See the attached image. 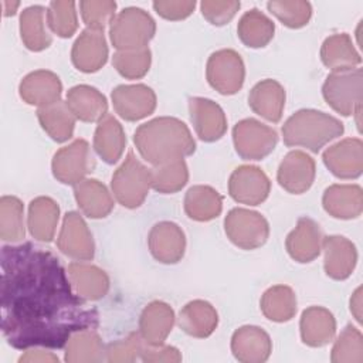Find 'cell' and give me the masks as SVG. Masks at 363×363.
<instances>
[{"label": "cell", "instance_id": "obj_1", "mask_svg": "<svg viewBox=\"0 0 363 363\" xmlns=\"http://www.w3.org/2000/svg\"><path fill=\"white\" fill-rule=\"evenodd\" d=\"M1 333L16 349H62L72 333L96 329L98 311L72 288L60 259L31 242L1 247Z\"/></svg>", "mask_w": 363, "mask_h": 363}, {"label": "cell", "instance_id": "obj_2", "mask_svg": "<svg viewBox=\"0 0 363 363\" xmlns=\"http://www.w3.org/2000/svg\"><path fill=\"white\" fill-rule=\"evenodd\" d=\"M140 156L153 166L190 156L196 142L187 125L173 116H159L142 123L133 136Z\"/></svg>", "mask_w": 363, "mask_h": 363}, {"label": "cell", "instance_id": "obj_3", "mask_svg": "<svg viewBox=\"0 0 363 363\" xmlns=\"http://www.w3.org/2000/svg\"><path fill=\"white\" fill-rule=\"evenodd\" d=\"M343 132L345 126L337 118L316 109H299L282 125V138L286 146H301L313 153Z\"/></svg>", "mask_w": 363, "mask_h": 363}, {"label": "cell", "instance_id": "obj_4", "mask_svg": "<svg viewBox=\"0 0 363 363\" xmlns=\"http://www.w3.org/2000/svg\"><path fill=\"white\" fill-rule=\"evenodd\" d=\"M156 33L153 17L139 7H126L119 11L109 26V37L118 51L147 47Z\"/></svg>", "mask_w": 363, "mask_h": 363}, {"label": "cell", "instance_id": "obj_5", "mask_svg": "<svg viewBox=\"0 0 363 363\" xmlns=\"http://www.w3.org/2000/svg\"><path fill=\"white\" fill-rule=\"evenodd\" d=\"M112 193L118 203L126 208H138L143 204L152 187V172L142 164L132 150L123 163L115 170L111 182Z\"/></svg>", "mask_w": 363, "mask_h": 363}, {"label": "cell", "instance_id": "obj_6", "mask_svg": "<svg viewBox=\"0 0 363 363\" xmlns=\"http://www.w3.org/2000/svg\"><path fill=\"white\" fill-rule=\"evenodd\" d=\"M363 71L352 68L330 72L322 86L326 104L343 116L354 115L362 111L363 99Z\"/></svg>", "mask_w": 363, "mask_h": 363}, {"label": "cell", "instance_id": "obj_7", "mask_svg": "<svg viewBox=\"0 0 363 363\" xmlns=\"http://www.w3.org/2000/svg\"><path fill=\"white\" fill-rule=\"evenodd\" d=\"M224 230L228 240L242 250H255L262 247L269 237V224L267 218L252 210L235 207L224 218Z\"/></svg>", "mask_w": 363, "mask_h": 363}, {"label": "cell", "instance_id": "obj_8", "mask_svg": "<svg viewBox=\"0 0 363 363\" xmlns=\"http://www.w3.org/2000/svg\"><path fill=\"white\" fill-rule=\"evenodd\" d=\"M233 142L235 152L244 160H262L278 143V133L262 122L247 118L233 128Z\"/></svg>", "mask_w": 363, "mask_h": 363}, {"label": "cell", "instance_id": "obj_9", "mask_svg": "<svg viewBox=\"0 0 363 363\" xmlns=\"http://www.w3.org/2000/svg\"><path fill=\"white\" fill-rule=\"evenodd\" d=\"M206 77L208 84L221 95H234L244 84V61L241 55L231 48L218 50L207 60Z\"/></svg>", "mask_w": 363, "mask_h": 363}, {"label": "cell", "instance_id": "obj_10", "mask_svg": "<svg viewBox=\"0 0 363 363\" xmlns=\"http://www.w3.org/2000/svg\"><path fill=\"white\" fill-rule=\"evenodd\" d=\"M95 167V157L85 139H75L55 152L51 169L54 177L62 184H77Z\"/></svg>", "mask_w": 363, "mask_h": 363}, {"label": "cell", "instance_id": "obj_11", "mask_svg": "<svg viewBox=\"0 0 363 363\" xmlns=\"http://www.w3.org/2000/svg\"><path fill=\"white\" fill-rule=\"evenodd\" d=\"M57 247L64 255L77 261H89L94 258V238L79 213L68 211L64 216Z\"/></svg>", "mask_w": 363, "mask_h": 363}, {"label": "cell", "instance_id": "obj_12", "mask_svg": "<svg viewBox=\"0 0 363 363\" xmlns=\"http://www.w3.org/2000/svg\"><path fill=\"white\" fill-rule=\"evenodd\" d=\"M271 182L258 166H238L230 176L228 194L237 203L258 206L267 200Z\"/></svg>", "mask_w": 363, "mask_h": 363}, {"label": "cell", "instance_id": "obj_13", "mask_svg": "<svg viewBox=\"0 0 363 363\" xmlns=\"http://www.w3.org/2000/svg\"><path fill=\"white\" fill-rule=\"evenodd\" d=\"M115 112L125 121H140L156 109V94L145 84L118 85L112 94Z\"/></svg>", "mask_w": 363, "mask_h": 363}, {"label": "cell", "instance_id": "obj_14", "mask_svg": "<svg viewBox=\"0 0 363 363\" xmlns=\"http://www.w3.org/2000/svg\"><path fill=\"white\" fill-rule=\"evenodd\" d=\"M322 159L337 179H357L363 172V142L359 138H346L329 146Z\"/></svg>", "mask_w": 363, "mask_h": 363}, {"label": "cell", "instance_id": "obj_15", "mask_svg": "<svg viewBox=\"0 0 363 363\" xmlns=\"http://www.w3.org/2000/svg\"><path fill=\"white\" fill-rule=\"evenodd\" d=\"M316 176L315 160L302 150H291L279 163L277 180L291 194H302L311 189Z\"/></svg>", "mask_w": 363, "mask_h": 363}, {"label": "cell", "instance_id": "obj_16", "mask_svg": "<svg viewBox=\"0 0 363 363\" xmlns=\"http://www.w3.org/2000/svg\"><path fill=\"white\" fill-rule=\"evenodd\" d=\"M190 121L203 142H216L227 132V118L218 104L211 99L189 98Z\"/></svg>", "mask_w": 363, "mask_h": 363}, {"label": "cell", "instance_id": "obj_17", "mask_svg": "<svg viewBox=\"0 0 363 363\" xmlns=\"http://www.w3.org/2000/svg\"><path fill=\"white\" fill-rule=\"evenodd\" d=\"M147 245L156 261L162 264H176L184 255L186 235L176 223L160 221L150 228Z\"/></svg>", "mask_w": 363, "mask_h": 363}, {"label": "cell", "instance_id": "obj_18", "mask_svg": "<svg viewBox=\"0 0 363 363\" xmlns=\"http://www.w3.org/2000/svg\"><path fill=\"white\" fill-rule=\"evenodd\" d=\"M71 60L81 72H96L108 61V44L102 30L85 28L81 31L71 50Z\"/></svg>", "mask_w": 363, "mask_h": 363}, {"label": "cell", "instance_id": "obj_19", "mask_svg": "<svg viewBox=\"0 0 363 363\" xmlns=\"http://www.w3.org/2000/svg\"><path fill=\"white\" fill-rule=\"evenodd\" d=\"M61 92L62 84L58 75L48 69H37L27 74L18 85L21 99L38 108L61 101Z\"/></svg>", "mask_w": 363, "mask_h": 363}, {"label": "cell", "instance_id": "obj_20", "mask_svg": "<svg viewBox=\"0 0 363 363\" xmlns=\"http://www.w3.org/2000/svg\"><path fill=\"white\" fill-rule=\"evenodd\" d=\"M322 238L319 224L309 217H301L296 227L286 235L285 248L296 262H312L322 251Z\"/></svg>", "mask_w": 363, "mask_h": 363}, {"label": "cell", "instance_id": "obj_21", "mask_svg": "<svg viewBox=\"0 0 363 363\" xmlns=\"http://www.w3.org/2000/svg\"><path fill=\"white\" fill-rule=\"evenodd\" d=\"M322 250L323 268L329 278L343 281L352 275L357 262V251L350 240L343 235H328L322 238Z\"/></svg>", "mask_w": 363, "mask_h": 363}, {"label": "cell", "instance_id": "obj_22", "mask_svg": "<svg viewBox=\"0 0 363 363\" xmlns=\"http://www.w3.org/2000/svg\"><path fill=\"white\" fill-rule=\"evenodd\" d=\"M231 352L238 362L262 363L272 352V342L264 329L245 325L233 333Z\"/></svg>", "mask_w": 363, "mask_h": 363}, {"label": "cell", "instance_id": "obj_23", "mask_svg": "<svg viewBox=\"0 0 363 363\" xmlns=\"http://www.w3.org/2000/svg\"><path fill=\"white\" fill-rule=\"evenodd\" d=\"M174 325V312L163 301L147 303L139 318V333L145 343L150 346L162 345L170 335Z\"/></svg>", "mask_w": 363, "mask_h": 363}, {"label": "cell", "instance_id": "obj_24", "mask_svg": "<svg viewBox=\"0 0 363 363\" xmlns=\"http://www.w3.org/2000/svg\"><path fill=\"white\" fill-rule=\"evenodd\" d=\"M322 204L335 218H357L363 211V190L359 184H332L325 190Z\"/></svg>", "mask_w": 363, "mask_h": 363}, {"label": "cell", "instance_id": "obj_25", "mask_svg": "<svg viewBox=\"0 0 363 363\" xmlns=\"http://www.w3.org/2000/svg\"><path fill=\"white\" fill-rule=\"evenodd\" d=\"M301 339L311 347H322L333 340L336 320L333 313L323 306L306 308L299 320Z\"/></svg>", "mask_w": 363, "mask_h": 363}, {"label": "cell", "instance_id": "obj_26", "mask_svg": "<svg viewBox=\"0 0 363 363\" xmlns=\"http://www.w3.org/2000/svg\"><path fill=\"white\" fill-rule=\"evenodd\" d=\"M250 108L269 122H279L285 106L284 86L271 78L257 82L248 95Z\"/></svg>", "mask_w": 363, "mask_h": 363}, {"label": "cell", "instance_id": "obj_27", "mask_svg": "<svg viewBox=\"0 0 363 363\" xmlns=\"http://www.w3.org/2000/svg\"><path fill=\"white\" fill-rule=\"evenodd\" d=\"M68 278L74 291L85 301H98L109 291L106 272L92 264L71 262L68 265Z\"/></svg>", "mask_w": 363, "mask_h": 363}, {"label": "cell", "instance_id": "obj_28", "mask_svg": "<svg viewBox=\"0 0 363 363\" xmlns=\"http://www.w3.org/2000/svg\"><path fill=\"white\" fill-rule=\"evenodd\" d=\"M218 325L216 308L203 299H194L186 303L179 313V326L189 336L208 337Z\"/></svg>", "mask_w": 363, "mask_h": 363}, {"label": "cell", "instance_id": "obj_29", "mask_svg": "<svg viewBox=\"0 0 363 363\" xmlns=\"http://www.w3.org/2000/svg\"><path fill=\"white\" fill-rule=\"evenodd\" d=\"M67 105L74 116L82 122H99L108 111V101L102 92L91 85H75L67 92Z\"/></svg>", "mask_w": 363, "mask_h": 363}, {"label": "cell", "instance_id": "obj_30", "mask_svg": "<svg viewBox=\"0 0 363 363\" xmlns=\"http://www.w3.org/2000/svg\"><path fill=\"white\" fill-rule=\"evenodd\" d=\"M125 145L126 136L122 125L113 115L106 113L98 122L94 133L95 152L105 163L113 164L121 159L125 150Z\"/></svg>", "mask_w": 363, "mask_h": 363}, {"label": "cell", "instance_id": "obj_31", "mask_svg": "<svg viewBox=\"0 0 363 363\" xmlns=\"http://www.w3.org/2000/svg\"><path fill=\"white\" fill-rule=\"evenodd\" d=\"M74 197L81 211L89 218H104L113 208V199L106 186L96 179H84L74 186Z\"/></svg>", "mask_w": 363, "mask_h": 363}, {"label": "cell", "instance_id": "obj_32", "mask_svg": "<svg viewBox=\"0 0 363 363\" xmlns=\"http://www.w3.org/2000/svg\"><path fill=\"white\" fill-rule=\"evenodd\" d=\"M60 218V207L47 196L35 197L28 204L27 227L30 234L43 242L52 241Z\"/></svg>", "mask_w": 363, "mask_h": 363}, {"label": "cell", "instance_id": "obj_33", "mask_svg": "<svg viewBox=\"0 0 363 363\" xmlns=\"http://www.w3.org/2000/svg\"><path fill=\"white\" fill-rule=\"evenodd\" d=\"M320 60L325 67L333 71L352 69L362 62L349 34L337 33L325 38L320 47Z\"/></svg>", "mask_w": 363, "mask_h": 363}, {"label": "cell", "instance_id": "obj_34", "mask_svg": "<svg viewBox=\"0 0 363 363\" xmlns=\"http://www.w3.org/2000/svg\"><path fill=\"white\" fill-rule=\"evenodd\" d=\"M47 9L34 4L26 7L20 14V37L31 51H43L50 47L52 37L45 27Z\"/></svg>", "mask_w": 363, "mask_h": 363}, {"label": "cell", "instance_id": "obj_35", "mask_svg": "<svg viewBox=\"0 0 363 363\" xmlns=\"http://www.w3.org/2000/svg\"><path fill=\"white\" fill-rule=\"evenodd\" d=\"M223 197L211 186L197 184L184 196V211L194 221H210L221 214Z\"/></svg>", "mask_w": 363, "mask_h": 363}, {"label": "cell", "instance_id": "obj_36", "mask_svg": "<svg viewBox=\"0 0 363 363\" xmlns=\"http://www.w3.org/2000/svg\"><path fill=\"white\" fill-rule=\"evenodd\" d=\"M275 33L274 21L258 9L245 11L237 24V34L241 43L250 48H262L272 38Z\"/></svg>", "mask_w": 363, "mask_h": 363}, {"label": "cell", "instance_id": "obj_37", "mask_svg": "<svg viewBox=\"0 0 363 363\" xmlns=\"http://www.w3.org/2000/svg\"><path fill=\"white\" fill-rule=\"evenodd\" d=\"M37 118L41 128L52 140L62 143L72 138L77 118L68 108L67 102L58 101L48 106L38 108Z\"/></svg>", "mask_w": 363, "mask_h": 363}, {"label": "cell", "instance_id": "obj_38", "mask_svg": "<svg viewBox=\"0 0 363 363\" xmlns=\"http://www.w3.org/2000/svg\"><path fill=\"white\" fill-rule=\"evenodd\" d=\"M105 359V347L95 329H82L71 335L65 345L67 363H95Z\"/></svg>", "mask_w": 363, "mask_h": 363}, {"label": "cell", "instance_id": "obj_39", "mask_svg": "<svg viewBox=\"0 0 363 363\" xmlns=\"http://www.w3.org/2000/svg\"><path fill=\"white\" fill-rule=\"evenodd\" d=\"M261 312L272 322H288L296 313V295L288 285H274L261 296Z\"/></svg>", "mask_w": 363, "mask_h": 363}, {"label": "cell", "instance_id": "obj_40", "mask_svg": "<svg viewBox=\"0 0 363 363\" xmlns=\"http://www.w3.org/2000/svg\"><path fill=\"white\" fill-rule=\"evenodd\" d=\"M24 208L16 196L0 199V238L6 242H20L24 235Z\"/></svg>", "mask_w": 363, "mask_h": 363}, {"label": "cell", "instance_id": "obj_41", "mask_svg": "<svg viewBox=\"0 0 363 363\" xmlns=\"http://www.w3.org/2000/svg\"><path fill=\"white\" fill-rule=\"evenodd\" d=\"M150 172L152 187L163 194H172L182 190L189 180L187 164L183 159L155 166Z\"/></svg>", "mask_w": 363, "mask_h": 363}, {"label": "cell", "instance_id": "obj_42", "mask_svg": "<svg viewBox=\"0 0 363 363\" xmlns=\"http://www.w3.org/2000/svg\"><path fill=\"white\" fill-rule=\"evenodd\" d=\"M152 52L147 47L138 50L116 51L112 57L113 68L126 79H139L150 68Z\"/></svg>", "mask_w": 363, "mask_h": 363}, {"label": "cell", "instance_id": "obj_43", "mask_svg": "<svg viewBox=\"0 0 363 363\" xmlns=\"http://www.w3.org/2000/svg\"><path fill=\"white\" fill-rule=\"evenodd\" d=\"M47 24L58 37L69 38L78 28L75 3L71 0L51 1L47 9Z\"/></svg>", "mask_w": 363, "mask_h": 363}, {"label": "cell", "instance_id": "obj_44", "mask_svg": "<svg viewBox=\"0 0 363 363\" xmlns=\"http://www.w3.org/2000/svg\"><path fill=\"white\" fill-rule=\"evenodd\" d=\"M330 360L333 363H362L363 362V336L360 330L347 325L337 336Z\"/></svg>", "mask_w": 363, "mask_h": 363}, {"label": "cell", "instance_id": "obj_45", "mask_svg": "<svg viewBox=\"0 0 363 363\" xmlns=\"http://www.w3.org/2000/svg\"><path fill=\"white\" fill-rule=\"evenodd\" d=\"M267 7L284 26L289 28H301L308 24L312 16V6L309 1H268Z\"/></svg>", "mask_w": 363, "mask_h": 363}, {"label": "cell", "instance_id": "obj_46", "mask_svg": "<svg viewBox=\"0 0 363 363\" xmlns=\"http://www.w3.org/2000/svg\"><path fill=\"white\" fill-rule=\"evenodd\" d=\"M81 17L86 28L102 30L115 17L116 3L112 0H84L79 1Z\"/></svg>", "mask_w": 363, "mask_h": 363}, {"label": "cell", "instance_id": "obj_47", "mask_svg": "<svg viewBox=\"0 0 363 363\" xmlns=\"http://www.w3.org/2000/svg\"><path fill=\"white\" fill-rule=\"evenodd\" d=\"M143 346L145 342L140 333L132 332L125 339L115 340L105 347V360L109 363L135 362L138 357H140Z\"/></svg>", "mask_w": 363, "mask_h": 363}, {"label": "cell", "instance_id": "obj_48", "mask_svg": "<svg viewBox=\"0 0 363 363\" xmlns=\"http://www.w3.org/2000/svg\"><path fill=\"white\" fill-rule=\"evenodd\" d=\"M240 1L237 0H227V1H218V0H203L200 3V10L203 17L214 24V26H224L227 24L240 10Z\"/></svg>", "mask_w": 363, "mask_h": 363}, {"label": "cell", "instance_id": "obj_49", "mask_svg": "<svg viewBox=\"0 0 363 363\" xmlns=\"http://www.w3.org/2000/svg\"><path fill=\"white\" fill-rule=\"evenodd\" d=\"M194 7H196L194 0H156V1H153L155 11L160 17H163L166 20H172V21L183 20V18L189 17L193 13Z\"/></svg>", "mask_w": 363, "mask_h": 363}, {"label": "cell", "instance_id": "obj_50", "mask_svg": "<svg viewBox=\"0 0 363 363\" xmlns=\"http://www.w3.org/2000/svg\"><path fill=\"white\" fill-rule=\"evenodd\" d=\"M140 360L145 363H179L182 362V353L177 347L170 345H157L150 346L145 343L142 352H140Z\"/></svg>", "mask_w": 363, "mask_h": 363}, {"label": "cell", "instance_id": "obj_51", "mask_svg": "<svg viewBox=\"0 0 363 363\" xmlns=\"http://www.w3.org/2000/svg\"><path fill=\"white\" fill-rule=\"evenodd\" d=\"M20 363H58L60 359L44 350H28L18 359Z\"/></svg>", "mask_w": 363, "mask_h": 363}, {"label": "cell", "instance_id": "obj_52", "mask_svg": "<svg viewBox=\"0 0 363 363\" xmlns=\"http://www.w3.org/2000/svg\"><path fill=\"white\" fill-rule=\"evenodd\" d=\"M350 312L357 322H362V288H357L350 298Z\"/></svg>", "mask_w": 363, "mask_h": 363}, {"label": "cell", "instance_id": "obj_53", "mask_svg": "<svg viewBox=\"0 0 363 363\" xmlns=\"http://www.w3.org/2000/svg\"><path fill=\"white\" fill-rule=\"evenodd\" d=\"M20 6L18 1H3V14L7 17V16H13L16 14V10L17 7Z\"/></svg>", "mask_w": 363, "mask_h": 363}]
</instances>
